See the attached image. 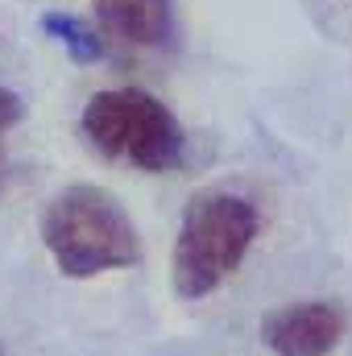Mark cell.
<instances>
[{
    "mask_svg": "<svg viewBox=\"0 0 352 356\" xmlns=\"http://www.w3.org/2000/svg\"><path fill=\"white\" fill-rule=\"evenodd\" d=\"M95 25L129 50H175L178 0H95Z\"/></svg>",
    "mask_w": 352,
    "mask_h": 356,
    "instance_id": "obj_5",
    "label": "cell"
},
{
    "mask_svg": "<svg viewBox=\"0 0 352 356\" xmlns=\"http://www.w3.org/2000/svg\"><path fill=\"white\" fill-rule=\"evenodd\" d=\"M4 178H8V158H4V145H0V186H4Z\"/></svg>",
    "mask_w": 352,
    "mask_h": 356,
    "instance_id": "obj_8",
    "label": "cell"
},
{
    "mask_svg": "<svg viewBox=\"0 0 352 356\" xmlns=\"http://www.w3.org/2000/svg\"><path fill=\"white\" fill-rule=\"evenodd\" d=\"M25 120V104H21V95L8 88H0V133H8V129H17Z\"/></svg>",
    "mask_w": 352,
    "mask_h": 356,
    "instance_id": "obj_7",
    "label": "cell"
},
{
    "mask_svg": "<svg viewBox=\"0 0 352 356\" xmlns=\"http://www.w3.org/2000/svg\"><path fill=\"white\" fill-rule=\"evenodd\" d=\"M42 245L63 277H95L141 261V236L125 203L95 182L58 191L42 211Z\"/></svg>",
    "mask_w": 352,
    "mask_h": 356,
    "instance_id": "obj_1",
    "label": "cell"
},
{
    "mask_svg": "<svg viewBox=\"0 0 352 356\" xmlns=\"http://www.w3.org/2000/svg\"><path fill=\"white\" fill-rule=\"evenodd\" d=\"M349 327V311L332 298L278 307L262 319V344L273 356H328Z\"/></svg>",
    "mask_w": 352,
    "mask_h": 356,
    "instance_id": "obj_4",
    "label": "cell"
},
{
    "mask_svg": "<svg viewBox=\"0 0 352 356\" xmlns=\"http://www.w3.org/2000/svg\"><path fill=\"white\" fill-rule=\"evenodd\" d=\"M79 129L91 149L112 162H129L145 175H170L186 154V133L178 116L141 88L95 91L83 104Z\"/></svg>",
    "mask_w": 352,
    "mask_h": 356,
    "instance_id": "obj_3",
    "label": "cell"
},
{
    "mask_svg": "<svg viewBox=\"0 0 352 356\" xmlns=\"http://www.w3.org/2000/svg\"><path fill=\"white\" fill-rule=\"evenodd\" d=\"M0 356H4V348H0Z\"/></svg>",
    "mask_w": 352,
    "mask_h": 356,
    "instance_id": "obj_9",
    "label": "cell"
},
{
    "mask_svg": "<svg viewBox=\"0 0 352 356\" xmlns=\"http://www.w3.org/2000/svg\"><path fill=\"white\" fill-rule=\"evenodd\" d=\"M257 232H262V216L249 195L224 186L191 195L178 220L175 257H170L178 298L199 302L216 294L249 257Z\"/></svg>",
    "mask_w": 352,
    "mask_h": 356,
    "instance_id": "obj_2",
    "label": "cell"
},
{
    "mask_svg": "<svg viewBox=\"0 0 352 356\" xmlns=\"http://www.w3.org/2000/svg\"><path fill=\"white\" fill-rule=\"evenodd\" d=\"M38 25H42V33L54 38L79 67L108 63V42H104V33H99L95 25H88L83 17H75V13H67V8H54V13H42Z\"/></svg>",
    "mask_w": 352,
    "mask_h": 356,
    "instance_id": "obj_6",
    "label": "cell"
}]
</instances>
